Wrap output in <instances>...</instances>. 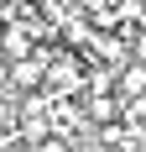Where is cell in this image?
Returning a JSON list of instances; mask_svg holds the SVG:
<instances>
[{
	"label": "cell",
	"instance_id": "cell-1",
	"mask_svg": "<svg viewBox=\"0 0 146 152\" xmlns=\"http://www.w3.org/2000/svg\"><path fill=\"white\" fill-rule=\"evenodd\" d=\"M47 63H52V47H37V58L11 63V84H5V89L11 94H37L47 84Z\"/></svg>",
	"mask_w": 146,
	"mask_h": 152
},
{
	"label": "cell",
	"instance_id": "cell-2",
	"mask_svg": "<svg viewBox=\"0 0 146 152\" xmlns=\"http://www.w3.org/2000/svg\"><path fill=\"white\" fill-rule=\"evenodd\" d=\"M84 115H89L94 126H120V121H125V100H120V94L84 89Z\"/></svg>",
	"mask_w": 146,
	"mask_h": 152
},
{
	"label": "cell",
	"instance_id": "cell-3",
	"mask_svg": "<svg viewBox=\"0 0 146 152\" xmlns=\"http://www.w3.org/2000/svg\"><path fill=\"white\" fill-rule=\"evenodd\" d=\"M37 37H42L37 26H11V37H5V47H0V58H5V63L37 58Z\"/></svg>",
	"mask_w": 146,
	"mask_h": 152
},
{
	"label": "cell",
	"instance_id": "cell-4",
	"mask_svg": "<svg viewBox=\"0 0 146 152\" xmlns=\"http://www.w3.org/2000/svg\"><path fill=\"white\" fill-rule=\"evenodd\" d=\"M115 94L125 100V105H131V100H146V68H141V63H125V68H120Z\"/></svg>",
	"mask_w": 146,
	"mask_h": 152
},
{
	"label": "cell",
	"instance_id": "cell-5",
	"mask_svg": "<svg viewBox=\"0 0 146 152\" xmlns=\"http://www.w3.org/2000/svg\"><path fill=\"white\" fill-rule=\"evenodd\" d=\"M31 152H78V147H73L68 137H58V131H52V137H42L37 147H31Z\"/></svg>",
	"mask_w": 146,
	"mask_h": 152
},
{
	"label": "cell",
	"instance_id": "cell-6",
	"mask_svg": "<svg viewBox=\"0 0 146 152\" xmlns=\"http://www.w3.org/2000/svg\"><path fill=\"white\" fill-rule=\"evenodd\" d=\"M125 37H131V58L146 68V26H141V31H125Z\"/></svg>",
	"mask_w": 146,
	"mask_h": 152
},
{
	"label": "cell",
	"instance_id": "cell-7",
	"mask_svg": "<svg viewBox=\"0 0 146 152\" xmlns=\"http://www.w3.org/2000/svg\"><path fill=\"white\" fill-rule=\"evenodd\" d=\"M5 37H11V21H5V16H0V47H5Z\"/></svg>",
	"mask_w": 146,
	"mask_h": 152
},
{
	"label": "cell",
	"instance_id": "cell-8",
	"mask_svg": "<svg viewBox=\"0 0 146 152\" xmlns=\"http://www.w3.org/2000/svg\"><path fill=\"white\" fill-rule=\"evenodd\" d=\"M141 11H146V0H141Z\"/></svg>",
	"mask_w": 146,
	"mask_h": 152
}]
</instances>
